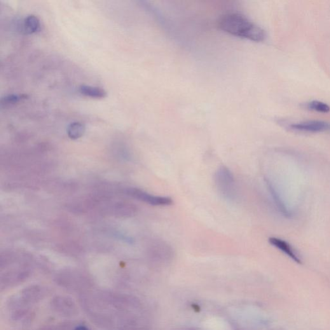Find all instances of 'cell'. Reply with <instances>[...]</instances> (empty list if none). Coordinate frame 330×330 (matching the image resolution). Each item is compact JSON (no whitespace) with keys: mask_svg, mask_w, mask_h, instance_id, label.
Segmentation results:
<instances>
[{"mask_svg":"<svg viewBox=\"0 0 330 330\" xmlns=\"http://www.w3.org/2000/svg\"><path fill=\"white\" fill-rule=\"evenodd\" d=\"M219 26L227 33L253 41H263L266 38L263 29L240 14L231 13L224 16L219 21Z\"/></svg>","mask_w":330,"mask_h":330,"instance_id":"6da1fadb","label":"cell"},{"mask_svg":"<svg viewBox=\"0 0 330 330\" xmlns=\"http://www.w3.org/2000/svg\"><path fill=\"white\" fill-rule=\"evenodd\" d=\"M214 181L222 198L228 201L235 200L237 194L235 180L230 170L224 166L219 167L215 172Z\"/></svg>","mask_w":330,"mask_h":330,"instance_id":"7a4b0ae2","label":"cell"},{"mask_svg":"<svg viewBox=\"0 0 330 330\" xmlns=\"http://www.w3.org/2000/svg\"><path fill=\"white\" fill-rule=\"evenodd\" d=\"M127 194L137 200L152 206H169L173 203L172 199L169 197L151 195L136 188H128Z\"/></svg>","mask_w":330,"mask_h":330,"instance_id":"3957f363","label":"cell"},{"mask_svg":"<svg viewBox=\"0 0 330 330\" xmlns=\"http://www.w3.org/2000/svg\"><path fill=\"white\" fill-rule=\"evenodd\" d=\"M290 128L300 132H323L330 131V123L323 121H305L291 124Z\"/></svg>","mask_w":330,"mask_h":330,"instance_id":"277c9868","label":"cell"},{"mask_svg":"<svg viewBox=\"0 0 330 330\" xmlns=\"http://www.w3.org/2000/svg\"><path fill=\"white\" fill-rule=\"evenodd\" d=\"M269 242L273 247L277 248L280 251L284 252L285 254H287L288 256L297 262V263H301L300 257L297 254L296 250L291 247V245L287 242H286L285 241L276 238H271L269 239Z\"/></svg>","mask_w":330,"mask_h":330,"instance_id":"5b68a950","label":"cell"},{"mask_svg":"<svg viewBox=\"0 0 330 330\" xmlns=\"http://www.w3.org/2000/svg\"><path fill=\"white\" fill-rule=\"evenodd\" d=\"M79 92L86 97L92 98H104L107 97V92L102 88L90 85L79 86Z\"/></svg>","mask_w":330,"mask_h":330,"instance_id":"8992f818","label":"cell"},{"mask_svg":"<svg viewBox=\"0 0 330 330\" xmlns=\"http://www.w3.org/2000/svg\"><path fill=\"white\" fill-rule=\"evenodd\" d=\"M85 127L83 124L79 122H73L67 128V134L72 139H77L83 135Z\"/></svg>","mask_w":330,"mask_h":330,"instance_id":"52a82bcc","label":"cell"},{"mask_svg":"<svg viewBox=\"0 0 330 330\" xmlns=\"http://www.w3.org/2000/svg\"><path fill=\"white\" fill-rule=\"evenodd\" d=\"M25 31L29 34H33L40 29V23L38 18L34 15H29L24 20Z\"/></svg>","mask_w":330,"mask_h":330,"instance_id":"ba28073f","label":"cell"},{"mask_svg":"<svg viewBox=\"0 0 330 330\" xmlns=\"http://www.w3.org/2000/svg\"><path fill=\"white\" fill-rule=\"evenodd\" d=\"M304 107L310 111L320 112V113H328L330 112V107L328 105L319 101H312L306 104Z\"/></svg>","mask_w":330,"mask_h":330,"instance_id":"9c48e42d","label":"cell"},{"mask_svg":"<svg viewBox=\"0 0 330 330\" xmlns=\"http://www.w3.org/2000/svg\"><path fill=\"white\" fill-rule=\"evenodd\" d=\"M23 96L10 95L6 96L2 99V104L6 105H14L20 102L22 99Z\"/></svg>","mask_w":330,"mask_h":330,"instance_id":"30bf717a","label":"cell"},{"mask_svg":"<svg viewBox=\"0 0 330 330\" xmlns=\"http://www.w3.org/2000/svg\"><path fill=\"white\" fill-rule=\"evenodd\" d=\"M74 330H88V327H86L85 326H77Z\"/></svg>","mask_w":330,"mask_h":330,"instance_id":"8fae6325","label":"cell"}]
</instances>
